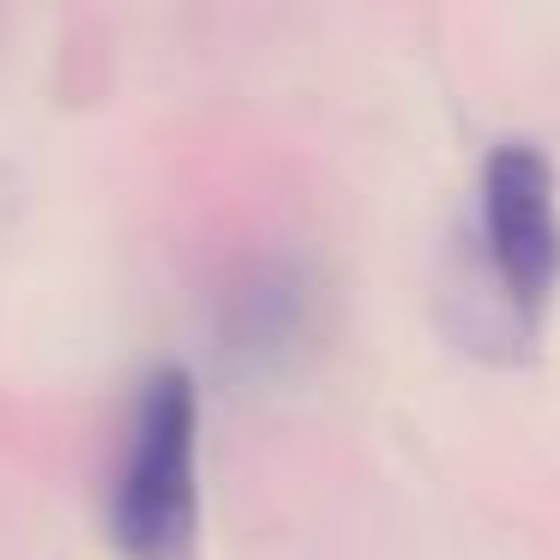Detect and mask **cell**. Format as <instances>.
<instances>
[{"label":"cell","instance_id":"6da1fadb","mask_svg":"<svg viewBox=\"0 0 560 560\" xmlns=\"http://www.w3.org/2000/svg\"><path fill=\"white\" fill-rule=\"evenodd\" d=\"M109 542L127 560H194L199 548V380L182 362L139 380Z\"/></svg>","mask_w":560,"mask_h":560},{"label":"cell","instance_id":"7a4b0ae2","mask_svg":"<svg viewBox=\"0 0 560 560\" xmlns=\"http://www.w3.org/2000/svg\"><path fill=\"white\" fill-rule=\"evenodd\" d=\"M482 254L500 302L536 331L560 290V194L555 163L530 139H506L482 158Z\"/></svg>","mask_w":560,"mask_h":560},{"label":"cell","instance_id":"3957f363","mask_svg":"<svg viewBox=\"0 0 560 560\" xmlns=\"http://www.w3.org/2000/svg\"><path fill=\"white\" fill-rule=\"evenodd\" d=\"M302 331V283L283 271H259L235 290L230 326H223V350L242 368H271Z\"/></svg>","mask_w":560,"mask_h":560}]
</instances>
